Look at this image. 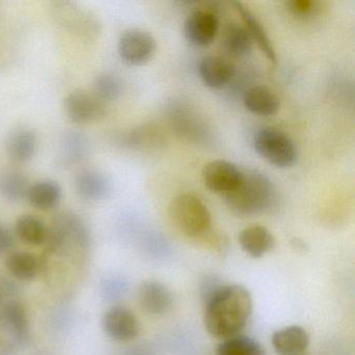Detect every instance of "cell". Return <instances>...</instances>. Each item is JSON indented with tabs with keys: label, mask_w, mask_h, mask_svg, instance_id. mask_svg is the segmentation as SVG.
<instances>
[{
	"label": "cell",
	"mask_w": 355,
	"mask_h": 355,
	"mask_svg": "<svg viewBox=\"0 0 355 355\" xmlns=\"http://www.w3.org/2000/svg\"><path fill=\"white\" fill-rule=\"evenodd\" d=\"M216 355H266L265 349L250 336H236L222 340Z\"/></svg>",
	"instance_id": "cell-23"
},
{
	"label": "cell",
	"mask_w": 355,
	"mask_h": 355,
	"mask_svg": "<svg viewBox=\"0 0 355 355\" xmlns=\"http://www.w3.org/2000/svg\"><path fill=\"white\" fill-rule=\"evenodd\" d=\"M30 187L28 178L21 172H8L0 180V192L11 201L26 199Z\"/></svg>",
	"instance_id": "cell-25"
},
{
	"label": "cell",
	"mask_w": 355,
	"mask_h": 355,
	"mask_svg": "<svg viewBox=\"0 0 355 355\" xmlns=\"http://www.w3.org/2000/svg\"><path fill=\"white\" fill-rule=\"evenodd\" d=\"M76 190L85 200L101 201L111 194L112 184L101 171L86 169L76 174Z\"/></svg>",
	"instance_id": "cell-13"
},
{
	"label": "cell",
	"mask_w": 355,
	"mask_h": 355,
	"mask_svg": "<svg viewBox=\"0 0 355 355\" xmlns=\"http://www.w3.org/2000/svg\"><path fill=\"white\" fill-rule=\"evenodd\" d=\"M243 171L230 162L216 159L203 167V184L214 193L227 194L236 188L242 180Z\"/></svg>",
	"instance_id": "cell-8"
},
{
	"label": "cell",
	"mask_w": 355,
	"mask_h": 355,
	"mask_svg": "<svg viewBox=\"0 0 355 355\" xmlns=\"http://www.w3.org/2000/svg\"><path fill=\"white\" fill-rule=\"evenodd\" d=\"M38 140L36 135L28 128H17L8 137L6 151L14 163L24 164L30 162L36 155Z\"/></svg>",
	"instance_id": "cell-16"
},
{
	"label": "cell",
	"mask_w": 355,
	"mask_h": 355,
	"mask_svg": "<svg viewBox=\"0 0 355 355\" xmlns=\"http://www.w3.org/2000/svg\"><path fill=\"white\" fill-rule=\"evenodd\" d=\"M126 288L128 286L123 279L117 276H110L101 282V296L107 300H116L124 295Z\"/></svg>",
	"instance_id": "cell-27"
},
{
	"label": "cell",
	"mask_w": 355,
	"mask_h": 355,
	"mask_svg": "<svg viewBox=\"0 0 355 355\" xmlns=\"http://www.w3.org/2000/svg\"><path fill=\"white\" fill-rule=\"evenodd\" d=\"M253 147L259 157L282 169L291 168L297 162V149L290 137L271 128L257 130L253 136Z\"/></svg>",
	"instance_id": "cell-5"
},
{
	"label": "cell",
	"mask_w": 355,
	"mask_h": 355,
	"mask_svg": "<svg viewBox=\"0 0 355 355\" xmlns=\"http://www.w3.org/2000/svg\"><path fill=\"white\" fill-rule=\"evenodd\" d=\"M253 41L247 33L246 28L238 24H228L224 28L222 44L226 51L236 57H242L250 53Z\"/></svg>",
	"instance_id": "cell-24"
},
{
	"label": "cell",
	"mask_w": 355,
	"mask_h": 355,
	"mask_svg": "<svg viewBox=\"0 0 355 355\" xmlns=\"http://www.w3.org/2000/svg\"><path fill=\"white\" fill-rule=\"evenodd\" d=\"M92 93L105 103L119 98L122 93V82L116 74L101 73L93 82Z\"/></svg>",
	"instance_id": "cell-26"
},
{
	"label": "cell",
	"mask_w": 355,
	"mask_h": 355,
	"mask_svg": "<svg viewBox=\"0 0 355 355\" xmlns=\"http://www.w3.org/2000/svg\"><path fill=\"white\" fill-rule=\"evenodd\" d=\"M90 232L84 220L71 211H60L47 228L45 244L53 253L70 249H86L90 245Z\"/></svg>",
	"instance_id": "cell-3"
},
{
	"label": "cell",
	"mask_w": 355,
	"mask_h": 355,
	"mask_svg": "<svg viewBox=\"0 0 355 355\" xmlns=\"http://www.w3.org/2000/svg\"><path fill=\"white\" fill-rule=\"evenodd\" d=\"M198 72L205 86L211 89H220L226 86L234 78V67L223 58L207 55L199 62Z\"/></svg>",
	"instance_id": "cell-14"
},
{
	"label": "cell",
	"mask_w": 355,
	"mask_h": 355,
	"mask_svg": "<svg viewBox=\"0 0 355 355\" xmlns=\"http://www.w3.org/2000/svg\"><path fill=\"white\" fill-rule=\"evenodd\" d=\"M271 343L279 355H299L309 347V336L301 326L291 325L276 330L272 334Z\"/></svg>",
	"instance_id": "cell-15"
},
{
	"label": "cell",
	"mask_w": 355,
	"mask_h": 355,
	"mask_svg": "<svg viewBox=\"0 0 355 355\" xmlns=\"http://www.w3.org/2000/svg\"><path fill=\"white\" fill-rule=\"evenodd\" d=\"M47 228L46 224L37 216L22 215L16 221L14 234L24 244L41 246L46 241Z\"/></svg>",
	"instance_id": "cell-21"
},
{
	"label": "cell",
	"mask_w": 355,
	"mask_h": 355,
	"mask_svg": "<svg viewBox=\"0 0 355 355\" xmlns=\"http://www.w3.org/2000/svg\"><path fill=\"white\" fill-rule=\"evenodd\" d=\"M219 30V20L211 11L193 12L184 24L187 41L194 46L205 47L211 44Z\"/></svg>",
	"instance_id": "cell-10"
},
{
	"label": "cell",
	"mask_w": 355,
	"mask_h": 355,
	"mask_svg": "<svg viewBox=\"0 0 355 355\" xmlns=\"http://www.w3.org/2000/svg\"><path fill=\"white\" fill-rule=\"evenodd\" d=\"M0 324L17 344H26L30 338V322L24 305L9 300L0 305Z\"/></svg>",
	"instance_id": "cell-11"
},
{
	"label": "cell",
	"mask_w": 355,
	"mask_h": 355,
	"mask_svg": "<svg viewBox=\"0 0 355 355\" xmlns=\"http://www.w3.org/2000/svg\"><path fill=\"white\" fill-rule=\"evenodd\" d=\"M203 298L205 328L209 334L221 340L240 334L252 313V297L240 284L217 286Z\"/></svg>",
	"instance_id": "cell-1"
},
{
	"label": "cell",
	"mask_w": 355,
	"mask_h": 355,
	"mask_svg": "<svg viewBox=\"0 0 355 355\" xmlns=\"http://www.w3.org/2000/svg\"><path fill=\"white\" fill-rule=\"evenodd\" d=\"M62 187L53 180H39L31 184L26 199L39 211H51L58 207L62 199Z\"/></svg>",
	"instance_id": "cell-18"
},
{
	"label": "cell",
	"mask_w": 355,
	"mask_h": 355,
	"mask_svg": "<svg viewBox=\"0 0 355 355\" xmlns=\"http://www.w3.org/2000/svg\"><path fill=\"white\" fill-rule=\"evenodd\" d=\"M138 299L143 311L155 315H164L173 304V297L169 288L155 280H147L141 284Z\"/></svg>",
	"instance_id": "cell-12"
},
{
	"label": "cell",
	"mask_w": 355,
	"mask_h": 355,
	"mask_svg": "<svg viewBox=\"0 0 355 355\" xmlns=\"http://www.w3.org/2000/svg\"><path fill=\"white\" fill-rule=\"evenodd\" d=\"M105 334L117 342L135 340L140 331L138 318L128 307L115 305L105 311L103 318Z\"/></svg>",
	"instance_id": "cell-9"
},
{
	"label": "cell",
	"mask_w": 355,
	"mask_h": 355,
	"mask_svg": "<svg viewBox=\"0 0 355 355\" xmlns=\"http://www.w3.org/2000/svg\"><path fill=\"white\" fill-rule=\"evenodd\" d=\"M64 112L72 123L89 124L107 115V105L93 93L76 90L66 96Z\"/></svg>",
	"instance_id": "cell-6"
},
{
	"label": "cell",
	"mask_w": 355,
	"mask_h": 355,
	"mask_svg": "<svg viewBox=\"0 0 355 355\" xmlns=\"http://www.w3.org/2000/svg\"><path fill=\"white\" fill-rule=\"evenodd\" d=\"M157 49L155 38L139 28L126 31L118 41L120 58L128 65H144L153 59Z\"/></svg>",
	"instance_id": "cell-7"
},
{
	"label": "cell",
	"mask_w": 355,
	"mask_h": 355,
	"mask_svg": "<svg viewBox=\"0 0 355 355\" xmlns=\"http://www.w3.org/2000/svg\"><path fill=\"white\" fill-rule=\"evenodd\" d=\"M241 248L249 257L259 259L273 249L275 245L273 234L261 225H251L244 228L239 234Z\"/></svg>",
	"instance_id": "cell-17"
},
{
	"label": "cell",
	"mask_w": 355,
	"mask_h": 355,
	"mask_svg": "<svg viewBox=\"0 0 355 355\" xmlns=\"http://www.w3.org/2000/svg\"><path fill=\"white\" fill-rule=\"evenodd\" d=\"M3 288L0 286V305H1V301H3Z\"/></svg>",
	"instance_id": "cell-30"
},
{
	"label": "cell",
	"mask_w": 355,
	"mask_h": 355,
	"mask_svg": "<svg viewBox=\"0 0 355 355\" xmlns=\"http://www.w3.org/2000/svg\"><path fill=\"white\" fill-rule=\"evenodd\" d=\"M274 188L271 180L259 171H243L242 180L234 190L224 196L226 205L241 216L257 215L271 205Z\"/></svg>",
	"instance_id": "cell-2"
},
{
	"label": "cell",
	"mask_w": 355,
	"mask_h": 355,
	"mask_svg": "<svg viewBox=\"0 0 355 355\" xmlns=\"http://www.w3.org/2000/svg\"><path fill=\"white\" fill-rule=\"evenodd\" d=\"M243 103L249 112L259 116L275 115L280 107L278 97L263 86L251 87L246 90Z\"/></svg>",
	"instance_id": "cell-19"
},
{
	"label": "cell",
	"mask_w": 355,
	"mask_h": 355,
	"mask_svg": "<svg viewBox=\"0 0 355 355\" xmlns=\"http://www.w3.org/2000/svg\"><path fill=\"white\" fill-rule=\"evenodd\" d=\"M168 215L174 227L187 236H202L211 227L209 209L198 197L190 193L174 197L168 207Z\"/></svg>",
	"instance_id": "cell-4"
},
{
	"label": "cell",
	"mask_w": 355,
	"mask_h": 355,
	"mask_svg": "<svg viewBox=\"0 0 355 355\" xmlns=\"http://www.w3.org/2000/svg\"><path fill=\"white\" fill-rule=\"evenodd\" d=\"M286 7L293 15L297 17H306L315 12V3L311 0H291L286 3Z\"/></svg>",
	"instance_id": "cell-28"
},
{
	"label": "cell",
	"mask_w": 355,
	"mask_h": 355,
	"mask_svg": "<svg viewBox=\"0 0 355 355\" xmlns=\"http://www.w3.org/2000/svg\"><path fill=\"white\" fill-rule=\"evenodd\" d=\"M6 268L16 279L28 282L38 275L40 263L36 255L33 253L28 251H15L8 255Z\"/></svg>",
	"instance_id": "cell-22"
},
{
	"label": "cell",
	"mask_w": 355,
	"mask_h": 355,
	"mask_svg": "<svg viewBox=\"0 0 355 355\" xmlns=\"http://www.w3.org/2000/svg\"><path fill=\"white\" fill-rule=\"evenodd\" d=\"M234 6L236 7V11L240 13L241 18H242L245 24V28L250 36L251 40L254 41L259 45V49L263 51L270 62L275 64L277 62L275 51H274L271 41H270L269 37H268L267 33H266L265 28L261 26V22L251 13L250 10L245 7L243 3H234Z\"/></svg>",
	"instance_id": "cell-20"
},
{
	"label": "cell",
	"mask_w": 355,
	"mask_h": 355,
	"mask_svg": "<svg viewBox=\"0 0 355 355\" xmlns=\"http://www.w3.org/2000/svg\"><path fill=\"white\" fill-rule=\"evenodd\" d=\"M15 234L0 224V255L10 254L15 246Z\"/></svg>",
	"instance_id": "cell-29"
}]
</instances>
